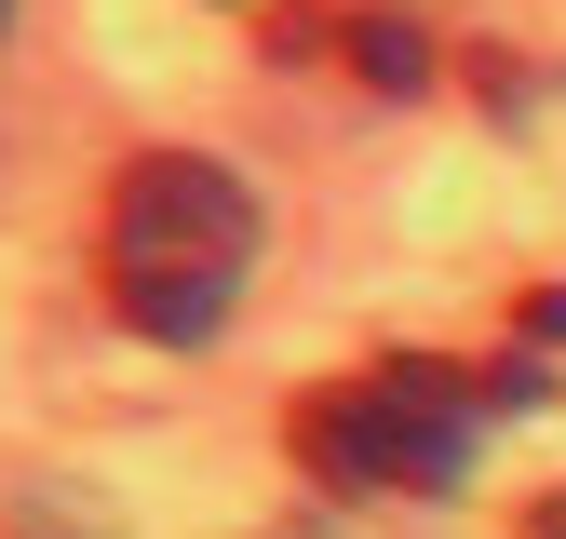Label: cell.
I'll use <instances>...</instances> for the list:
<instances>
[{
	"instance_id": "obj_3",
	"label": "cell",
	"mask_w": 566,
	"mask_h": 539,
	"mask_svg": "<svg viewBox=\"0 0 566 539\" xmlns=\"http://www.w3.org/2000/svg\"><path fill=\"white\" fill-rule=\"evenodd\" d=\"M337 54L365 67L378 95H418V82H432V41H418L405 14H350V28H337Z\"/></svg>"
},
{
	"instance_id": "obj_1",
	"label": "cell",
	"mask_w": 566,
	"mask_h": 539,
	"mask_svg": "<svg viewBox=\"0 0 566 539\" xmlns=\"http://www.w3.org/2000/svg\"><path fill=\"white\" fill-rule=\"evenodd\" d=\"M256 189L217 162V149H135L108 176V216H95V284L135 337L163 351H202L230 324L243 270H256Z\"/></svg>"
},
{
	"instance_id": "obj_2",
	"label": "cell",
	"mask_w": 566,
	"mask_h": 539,
	"mask_svg": "<svg viewBox=\"0 0 566 539\" xmlns=\"http://www.w3.org/2000/svg\"><path fill=\"white\" fill-rule=\"evenodd\" d=\"M485 404H500V378H472L446 351H378L350 378H311L283 445L337 499H446L472 472V445H485Z\"/></svg>"
},
{
	"instance_id": "obj_4",
	"label": "cell",
	"mask_w": 566,
	"mask_h": 539,
	"mask_svg": "<svg viewBox=\"0 0 566 539\" xmlns=\"http://www.w3.org/2000/svg\"><path fill=\"white\" fill-rule=\"evenodd\" d=\"M513 539H566V486H553V499H539V512H526Z\"/></svg>"
},
{
	"instance_id": "obj_5",
	"label": "cell",
	"mask_w": 566,
	"mask_h": 539,
	"mask_svg": "<svg viewBox=\"0 0 566 539\" xmlns=\"http://www.w3.org/2000/svg\"><path fill=\"white\" fill-rule=\"evenodd\" d=\"M0 14H14V0H0Z\"/></svg>"
}]
</instances>
